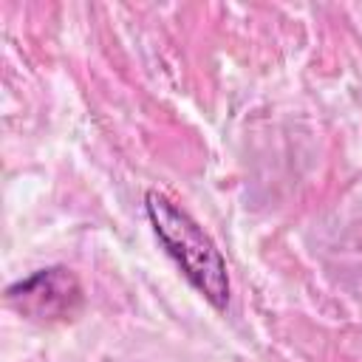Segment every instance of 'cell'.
<instances>
[{
  "label": "cell",
  "mask_w": 362,
  "mask_h": 362,
  "mask_svg": "<svg viewBox=\"0 0 362 362\" xmlns=\"http://www.w3.org/2000/svg\"><path fill=\"white\" fill-rule=\"evenodd\" d=\"M147 218L167 249V255L175 260L181 274L192 283L198 294H204L206 303L215 308H226L229 303V272L226 260L212 243V238L198 226V221L178 206L170 195L158 189H147L144 195Z\"/></svg>",
  "instance_id": "6da1fadb"
},
{
  "label": "cell",
  "mask_w": 362,
  "mask_h": 362,
  "mask_svg": "<svg viewBox=\"0 0 362 362\" xmlns=\"http://www.w3.org/2000/svg\"><path fill=\"white\" fill-rule=\"evenodd\" d=\"M8 305L31 322H68L82 308V286L65 266L40 269L6 288Z\"/></svg>",
  "instance_id": "7a4b0ae2"
}]
</instances>
